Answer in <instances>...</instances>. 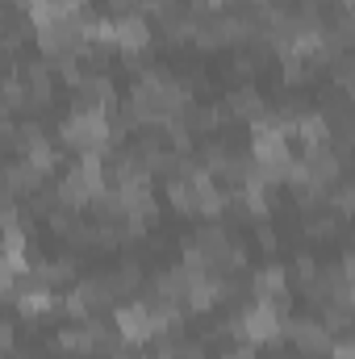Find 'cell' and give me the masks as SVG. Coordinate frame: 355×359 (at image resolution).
<instances>
[{
  "mask_svg": "<svg viewBox=\"0 0 355 359\" xmlns=\"http://www.w3.org/2000/svg\"><path fill=\"white\" fill-rule=\"evenodd\" d=\"M59 142L72 147L76 155H105L117 159V142H113V113H92V109H72L59 121Z\"/></svg>",
  "mask_w": 355,
  "mask_h": 359,
  "instance_id": "cell-1",
  "label": "cell"
},
{
  "mask_svg": "<svg viewBox=\"0 0 355 359\" xmlns=\"http://www.w3.org/2000/svg\"><path fill=\"white\" fill-rule=\"evenodd\" d=\"M243 313V339L247 343H255V347H267V351H280V343H284V313H276L267 301H251L247 309H239Z\"/></svg>",
  "mask_w": 355,
  "mask_h": 359,
  "instance_id": "cell-2",
  "label": "cell"
},
{
  "mask_svg": "<svg viewBox=\"0 0 355 359\" xmlns=\"http://www.w3.org/2000/svg\"><path fill=\"white\" fill-rule=\"evenodd\" d=\"M113 330L126 339V343H134V347H142V343H151L155 339V313H151V301H117L113 305Z\"/></svg>",
  "mask_w": 355,
  "mask_h": 359,
  "instance_id": "cell-3",
  "label": "cell"
},
{
  "mask_svg": "<svg viewBox=\"0 0 355 359\" xmlns=\"http://www.w3.org/2000/svg\"><path fill=\"white\" fill-rule=\"evenodd\" d=\"M284 339L293 343L297 355H309V359H326L330 347H335V334L326 322H314V318H288L284 322Z\"/></svg>",
  "mask_w": 355,
  "mask_h": 359,
  "instance_id": "cell-4",
  "label": "cell"
},
{
  "mask_svg": "<svg viewBox=\"0 0 355 359\" xmlns=\"http://www.w3.org/2000/svg\"><path fill=\"white\" fill-rule=\"evenodd\" d=\"M251 297H255V301H267L276 313L288 318V309H293V297H288V268H280V264L255 268L251 271Z\"/></svg>",
  "mask_w": 355,
  "mask_h": 359,
  "instance_id": "cell-5",
  "label": "cell"
},
{
  "mask_svg": "<svg viewBox=\"0 0 355 359\" xmlns=\"http://www.w3.org/2000/svg\"><path fill=\"white\" fill-rule=\"evenodd\" d=\"M301 168H305V176L314 188H322V192H335V184L343 176V159L335 155V147L330 142H318V147H301Z\"/></svg>",
  "mask_w": 355,
  "mask_h": 359,
  "instance_id": "cell-6",
  "label": "cell"
},
{
  "mask_svg": "<svg viewBox=\"0 0 355 359\" xmlns=\"http://www.w3.org/2000/svg\"><path fill=\"white\" fill-rule=\"evenodd\" d=\"M21 80H25V113H38L55 100V67L51 59H29L21 67Z\"/></svg>",
  "mask_w": 355,
  "mask_h": 359,
  "instance_id": "cell-7",
  "label": "cell"
},
{
  "mask_svg": "<svg viewBox=\"0 0 355 359\" xmlns=\"http://www.w3.org/2000/svg\"><path fill=\"white\" fill-rule=\"evenodd\" d=\"M151 42H155V29H151L147 13H130V17H117V50H121V59H134V55H151Z\"/></svg>",
  "mask_w": 355,
  "mask_h": 359,
  "instance_id": "cell-8",
  "label": "cell"
},
{
  "mask_svg": "<svg viewBox=\"0 0 355 359\" xmlns=\"http://www.w3.org/2000/svg\"><path fill=\"white\" fill-rule=\"evenodd\" d=\"M72 109L113 113V109H117V88H113L109 72H105V76H100V72H88V76H84V84L76 88V96H72Z\"/></svg>",
  "mask_w": 355,
  "mask_h": 359,
  "instance_id": "cell-9",
  "label": "cell"
},
{
  "mask_svg": "<svg viewBox=\"0 0 355 359\" xmlns=\"http://www.w3.org/2000/svg\"><path fill=\"white\" fill-rule=\"evenodd\" d=\"M222 109H226V117H234V121H255V117H264L272 113V104L264 100V92L255 88V84H239V88L226 92V100H222Z\"/></svg>",
  "mask_w": 355,
  "mask_h": 359,
  "instance_id": "cell-10",
  "label": "cell"
},
{
  "mask_svg": "<svg viewBox=\"0 0 355 359\" xmlns=\"http://www.w3.org/2000/svg\"><path fill=\"white\" fill-rule=\"evenodd\" d=\"M13 309H17L25 322H38V318H46V313H59V292H55V288H42V284H29V276H25V284H21V292H17Z\"/></svg>",
  "mask_w": 355,
  "mask_h": 359,
  "instance_id": "cell-11",
  "label": "cell"
},
{
  "mask_svg": "<svg viewBox=\"0 0 355 359\" xmlns=\"http://www.w3.org/2000/svg\"><path fill=\"white\" fill-rule=\"evenodd\" d=\"M51 180L42 176L29 159H13L4 168V196H34L38 188H46Z\"/></svg>",
  "mask_w": 355,
  "mask_h": 359,
  "instance_id": "cell-12",
  "label": "cell"
},
{
  "mask_svg": "<svg viewBox=\"0 0 355 359\" xmlns=\"http://www.w3.org/2000/svg\"><path fill=\"white\" fill-rule=\"evenodd\" d=\"M29 284H42V288H63V284H76V259H34L29 271Z\"/></svg>",
  "mask_w": 355,
  "mask_h": 359,
  "instance_id": "cell-13",
  "label": "cell"
},
{
  "mask_svg": "<svg viewBox=\"0 0 355 359\" xmlns=\"http://www.w3.org/2000/svg\"><path fill=\"white\" fill-rule=\"evenodd\" d=\"M168 205L176 209L180 217H201V188H196V176L168 180Z\"/></svg>",
  "mask_w": 355,
  "mask_h": 359,
  "instance_id": "cell-14",
  "label": "cell"
},
{
  "mask_svg": "<svg viewBox=\"0 0 355 359\" xmlns=\"http://www.w3.org/2000/svg\"><path fill=\"white\" fill-rule=\"evenodd\" d=\"M230 238H234V234H230V230H226L222 222H201V226H196L192 243H196V251H201V255L209 259V271H213V259H217V255H222V251L230 247Z\"/></svg>",
  "mask_w": 355,
  "mask_h": 359,
  "instance_id": "cell-15",
  "label": "cell"
},
{
  "mask_svg": "<svg viewBox=\"0 0 355 359\" xmlns=\"http://www.w3.org/2000/svg\"><path fill=\"white\" fill-rule=\"evenodd\" d=\"M226 121V109L222 104H188V113H184V126L192 130V138H201V134H213L217 126Z\"/></svg>",
  "mask_w": 355,
  "mask_h": 359,
  "instance_id": "cell-16",
  "label": "cell"
},
{
  "mask_svg": "<svg viewBox=\"0 0 355 359\" xmlns=\"http://www.w3.org/2000/svg\"><path fill=\"white\" fill-rule=\"evenodd\" d=\"M109 280H113L117 301H134V297H138V288H142V268H138V264H121V268L109 271Z\"/></svg>",
  "mask_w": 355,
  "mask_h": 359,
  "instance_id": "cell-17",
  "label": "cell"
},
{
  "mask_svg": "<svg viewBox=\"0 0 355 359\" xmlns=\"http://www.w3.org/2000/svg\"><path fill=\"white\" fill-rule=\"evenodd\" d=\"M339 230H343V213H335V209H322L314 222H305V234L309 238H330Z\"/></svg>",
  "mask_w": 355,
  "mask_h": 359,
  "instance_id": "cell-18",
  "label": "cell"
},
{
  "mask_svg": "<svg viewBox=\"0 0 355 359\" xmlns=\"http://www.w3.org/2000/svg\"><path fill=\"white\" fill-rule=\"evenodd\" d=\"M46 222H51V230H55L59 238H72V234L80 230V209H72V205H59V209H55Z\"/></svg>",
  "mask_w": 355,
  "mask_h": 359,
  "instance_id": "cell-19",
  "label": "cell"
},
{
  "mask_svg": "<svg viewBox=\"0 0 355 359\" xmlns=\"http://www.w3.org/2000/svg\"><path fill=\"white\" fill-rule=\"evenodd\" d=\"M280 63H284V84L288 88H305L314 80V63H305V59H280Z\"/></svg>",
  "mask_w": 355,
  "mask_h": 359,
  "instance_id": "cell-20",
  "label": "cell"
},
{
  "mask_svg": "<svg viewBox=\"0 0 355 359\" xmlns=\"http://www.w3.org/2000/svg\"><path fill=\"white\" fill-rule=\"evenodd\" d=\"M335 88H343L347 96H351V104H355V50L335 63Z\"/></svg>",
  "mask_w": 355,
  "mask_h": 359,
  "instance_id": "cell-21",
  "label": "cell"
},
{
  "mask_svg": "<svg viewBox=\"0 0 355 359\" xmlns=\"http://www.w3.org/2000/svg\"><path fill=\"white\" fill-rule=\"evenodd\" d=\"M318 271H322V268H318V259H314V255H297V264H293V271H288V276H293V280L301 284V292H305V288L318 280Z\"/></svg>",
  "mask_w": 355,
  "mask_h": 359,
  "instance_id": "cell-22",
  "label": "cell"
},
{
  "mask_svg": "<svg viewBox=\"0 0 355 359\" xmlns=\"http://www.w3.org/2000/svg\"><path fill=\"white\" fill-rule=\"evenodd\" d=\"M168 359H205V343H196V339H180L172 347H159Z\"/></svg>",
  "mask_w": 355,
  "mask_h": 359,
  "instance_id": "cell-23",
  "label": "cell"
},
{
  "mask_svg": "<svg viewBox=\"0 0 355 359\" xmlns=\"http://www.w3.org/2000/svg\"><path fill=\"white\" fill-rule=\"evenodd\" d=\"M330 209H335V213H343V217H355V180L330 192Z\"/></svg>",
  "mask_w": 355,
  "mask_h": 359,
  "instance_id": "cell-24",
  "label": "cell"
},
{
  "mask_svg": "<svg viewBox=\"0 0 355 359\" xmlns=\"http://www.w3.org/2000/svg\"><path fill=\"white\" fill-rule=\"evenodd\" d=\"M0 351H4V355H13V351H17V322H13V318H4V322H0Z\"/></svg>",
  "mask_w": 355,
  "mask_h": 359,
  "instance_id": "cell-25",
  "label": "cell"
},
{
  "mask_svg": "<svg viewBox=\"0 0 355 359\" xmlns=\"http://www.w3.org/2000/svg\"><path fill=\"white\" fill-rule=\"evenodd\" d=\"M105 13L109 17H130V13H142V0H105Z\"/></svg>",
  "mask_w": 355,
  "mask_h": 359,
  "instance_id": "cell-26",
  "label": "cell"
},
{
  "mask_svg": "<svg viewBox=\"0 0 355 359\" xmlns=\"http://www.w3.org/2000/svg\"><path fill=\"white\" fill-rule=\"evenodd\" d=\"M255 243H260V247H264L267 255H272V251L280 247V234H276V230H272L267 222H260V226H255Z\"/></svg>",
  "mask_w": 355,
  "mask_h": 359,
  "instance_id": "cell-27",
  "label": "cell"
},
{
  "mask_svg": "<svg viewBox=\"0 0 355 359\" xmlns=\"http://www.w3.org/2000/svg\"><path fill=\"white\" fill-rule=\"evenodd\" d=\"M172 8H180V0H142V13L147 17H168Z\"/></svg>",
  "mask_w": 355,
  "mask_h": 359,
  "instance_id": "cell-28",
  "label": "cell"
},
{
  "mask_svg": "<svg viewBox=\"0 0 355 359\" xmlns=\"http://www.w3.org/2000/svg\"><path fill=\"white\" fill-rule=\"evenodd\" d=\"M326 359H355V334L351 339H335V347H330Z\"/></svg>",
  "mask_w": 355,
  "mask_h": 359,
  "instance_id": "cell-29",
  "label": "cell"
},
{
  "mask_svg": "<svg viewBox=\"0 0 355 359\" xmlns=\"http://www.w3.org/2000/svg\"><path fill=\"white\" fill-rule=\"evenodd\" d=\"M343 271H347V284H351V301H355V247L347 251V259H343Z\"/></svg>",
  "mask_w": 355,
  "mask_h": 359,
  "instance_id": "cell-30",
  "label": "cell"
},
{
  "mask_svg": "<svg viewBox=\"0 0 355 359\" xmlns=\"http://www.w3.org/2000/svg\"><path fill=\"white\" fill-rule=\"evenodd\" d=\"M4 359H38V355H21V351H13V355H4Z\"/></svg>",
  "mask_w": 355,
  "mask_h": 359,
  "instance_id": "cell-31",
  "label": "cell"
}]
</instances>
